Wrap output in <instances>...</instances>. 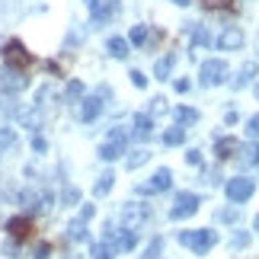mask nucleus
Instances as JSON below:
<instances>
[{"instance_id":"1","label":"nucleus","mask_w":259,"mask_h":259,"mask_svg":"<svg viewBox=\"0 0 259 259\" xmlns=\"http://www.w3.org/2000/svg\"><path fill=\"white\" fill-rule=\"evenodd\" d=\"M179 243L189 246L195 256H205L208 250H214L218 231H211V227H202V231H183V234H179Z\"/></svg>"},{"instance_id":"2","label":"nucleus","mask_w":259,"mask_h":259,"mask_svg":"<svg viewBox=\"0 0 259 259\" xmlns=\"http://www.w3.org/2000/svg\"><path fill=\"white\" fill-rule=\"evenodd\" d=\"M112 253H128V250H135V243H138V231H128V227H122V231H112V227L106 224V240H103Z\"/></svg>"},{"instance_id":"3","label":"nucleus","mask_w":259,"mask_h":259,"mask_svg":"<svg viewBox=\"0 0 259 259\" xmlns=\"http://www.w3.org/2000/svg\"><path fill=\"white\" fill-rule=\"evenodd\" d=\"M106 96H109V87H99L96 96H83L80 106H77V118H80V122H96L99 112H103V99Z\"/></svg>"},{"instance_id":"4","label":"nucleus","mask_w":259,"mask_h":259,"mask_svg":"<svg viewBox=\"0 0 259 259\" xmlns=\"http://www.w3.org/2000/svg\"><path fill=\"white\" fill-rule=\"evenodd\" d=\"M227 80V64L221 61V58H211V61H205L202 67H198V83L202 87H218Z\"/></svg>"},{"instance_id":"5","label":"nucleus","mask_w":259,"mask_h":259,"mask_svg":"<svg viewBox=\"0 0 259 259\" xmlns=\"http://www.w3.org/2000/svg\"><path fill=\"white\" fill-rule=\"evenodd\" d=\"M198 205H202V198L195 192H179L173 208H170V221H186V218H192L198 211Z\"/></svg>"},{"instance_id":"6","label":"nucleus","mask_w":259,"mask_h":259,"mask_svg":"<svg viewBox=\"0 0 259 259\" xmlns=\"http://www.w3.org/2000/svg\"><path fill=\"white\" fill-rule=\"evenodd\" d=\"M253 192H256V183H253V179H246V176H234V179H227V186H224V195L231 198L234 205L246 202Z\"/></svg>"},{"instance_id":"7","label":"nucleus","mask_w":259,"mask_h":259,"mask_svg":"<svg viewBox=\"0 0 259 259\" xmlns=\"http://www.w3.org/2000/svg\"><path fill=\"white\" fill-rule=\"evenodd\" d=\"M125 141H128V132H122V128H112L106 138V144L99 147V157L103 160H118V157L125 154Z\"/></svg>"},{"instance_id":"8","label":"nucleus","mask_w":259,"mask_h":259,"mask_svg":"<svg viewBox=\"0 0 259 259\" xmlns=\"http://www.w3.org/2000/svg\"><path fill=\"white\" fill-rule=\"evenodd\" d=\"M151 218V208L141 205V202H128L122 208V227H128V231H138V227H144V221Z\"/></svg>"},{"instance_id":"9","label":"nucleus","mask_w":259,"mask_h":259,"mask_svg":"<svg viewBox=\"0 0 259 259\" xmlns=\"http://www.w3.org/2000/svg\"><path fill=\"white\" fill-rule=\"evenodd\" d=\"M0 80H4V90H7V93H23V90L29 87L26 71H19V67H13V64H4V71H0Z\"/></svg>"},{"instance_id":"10","label":"nucleus","mask_w":259,"mask_h":259,"mask_svg":"<svg viewBox=\"0 0 259 259\" xmlns=\"http://www.w3.org/2000/svg\"><path fill=\"white\" fill-rule=\"evenodd\" d=\"M243 42H246V35H243L240 26H227V29H221V35L214 38V45L221 48V52H240Z\"/></svg>"},{"instance_id":"11","label":"nucleus","mask_w":259,"mask_h":259,"mask_svg":"<svg viewBox=\"0 0 259 259\" xmlns=\"http://www.w3.org/2000/svg\"><path fill=\"white\" fill-rule=\"evenodd\" d=\"M87 10H90V16H93V23L103 26L118 13V0H87Z\"/></svg>"},{"instance_id":"12","label":"nucleus","mask_w":259,"mask_h":259,"mask_svg":"<svg viewBox=\"0 0 259 259\" xmlns=\"http://www.w3.org/2000/svg\"><path fill=\"white\" fill-rule=\"evenodd\" d=\"M170 183H173V173L163 166V170H157L151 179H147V183L138 186V195H157V192H166V189H170Z\"/></svg>"},{"instance_id":"13","label":"nucleus","mask_w":259,"mask_h":259,"mask_svg":"<svg viewBox=\"0 0 259 259\" xmlns=\"http://www.w3.org/2000/svg\"><path fill=\"white\" fill-rule=\"evenodd\" d=\"M7 64H13V67H19V71H26L29 64H32V55L26 52V45L19 42V38H13V42H7Z\"/></svg>"},{"instance_id":"14","label":"nucleus","mask_w":259,"mask_h":259,"mask_svg":"<svg viewBox=\"0 0 259 259\" xmlns=\"http://www.w3.org/2000/svg\"><path fill=\"white\" fill-rule=\"evenodd\" d=\"M7 234L13 237V240H26L29 234H32V218L29 214H16L7 221Z\"/></svg>"},{"instance_id":"15","label":"nucleus","mask_w":259,"mask_h":259,"mask_svg":"<svg viewBox=\"0 0 259 259\" xmlns=\"http://www.w3.org/2000/svg\"><path fill=\"white\" fill-rule=\"evenodd\" d=\"M151 135H154V118H151V115H144V112H138V115H135L132 138H135V141H147Z\"/></svg>"},{"instance_id":"16","label":"nucleus","mask_w":259,"mask_h":259,"mask_svg":"<svg viewBox=\"0 0 259 259\" xmlns=\"http://www.w3.org/2000/svg\"><path fill=\"white\" fill-rule=\"evenodd\" d=\"M234 154H240V141H237V138H218L214 141V157L218 160H231Z\"/></svg>"},{"instance_id":"17","label":"nucleus","mask_w":259,"mask_h":259,"mask_svg":"<svg viewBox=\"0 0 259 259\" xmlns=\"http://www.w3.org/2000/svg\"><path fill=\"white\" fill-rule=\"evenodd\" d=\"M256 71H259V64H256V61H246V64L240 67V74H237V80H234V90H243V87L256 77Z\"/></svg>"},{"instance_id":"18","label":"nucleus","mask_w":259,"mask_h":259,"mask_svg":"<svg viewBox=\"0 0 259 259\" xmlns=\"http://www.w3.org/2000/svg\"><path fill=\"white\" fill-rule=\"evenodd\" d=\"M112 186H115V173H112V170H106L103 176L96 179V186H93V195H96V198H103V195H109V189H112Z\"/></svg>"},{"instance_id":"19","label":"nucleus","mask_w":259,"mask_h":259,"mask_svg":"<svg viewBox=\"0 0 259 259\" xmlns=\"http://www.w3.org/2000/svg\"><path fill=\"white\" fill-rule=\"evenodd\" d=\"M106 48H109V55H112V58H118V61H125V58H128V42H125V38H118V35L109 38Z\"/></svg>"},{"instance_id":"20","label":"nucleus","mask_w":259,"mask_h":259,"mask_svg":"<svg viewBox=\"0 0 259 259\" xmlns=\"http://www.w3.org/2000/svg\"><path fill=\"white\" fill-rule=\"evenodd\" d=\"M173 64H176V58H173V55H163L160 61H157V67H154V77H157V80H170Z\"/></svg>"},{"instance_id":"21","label":"nucleus","mask_w":259,"mask_h":259,"mask_svg":"<svg viewBox=\"0 0 259 259\" xmlns=\"http://www.w3.org/2000/svg\"><path fill=\"white\" fill-rule=\"evenodd\" d=\"M67 240H74V243L87 240V221H83V218H77V221L67 224Z\"/></svg>"},{"instance_id":"22","label":"nucleus","mask_w":259,"mask_h":259,"mask_svg":"<svg viewBox=\"0 0 259 259\" xmlns=\"http://www.w3.org/2000/svg\"><path fill=\"white\" fill-rule=\"evenodd\" d=\"M183 141H186V128H183V125L166 128V132H163V144H166V147H176V144H183Z\"/></svg>"},{"instance_id":"23","label":"nucleus","mask_w":259,"mask_h":259,"mask_svg":"<svg viewBox=\"0 0 259 259\" xmlns=\"http://www.w3.org/2000/svg\"><path fill=\"white\" fill-rule=\"evenodd\" d=\"M147 160H151V151H147V147H138V151H132V157L125 160V166L128 170H138V166L147 163Z\"/></svg>"},{"instance_id":"24","label":"nucleus","mask_w":259,"mask_h":259,"mask_svg":"<svg viewBox=\"0 0 259 259\" xmlns=\"http://www.w3.org/2000/svg\"><path fill=\"white\" fill-rule=\"evenodd\" d=\"M173 115H176L179 125H192V122H198V112H195V109H189V106H176Z\"/></svg>"},{"instance_id":"25","label":"nucleus","mask_w":259,"mask_h":259,"mask_svg":"<svg viewBox=\"0 0 259 259\" xmlns=\"http://www.w3.org/2000/svg\"><path fill=\"white\" fill-rule=\"evenodd\" d=\"M128 38H132V45H138V48H141V45H147V42H151V29H147V26H135Z\"/></svg>"},{"instance_id":"26","label":"nucleus","mask_w":259,"mask_h":259,"mask_svg":"<svg viewBox=\"0 0 259 259\" xmlns=\"http://www.w3.org/2000/svg\"><path fill=\"white\" fill-rule=\"evenodd\" d=\"M64 96H67V103H74V99H83V83L80 80H71L64 90Z\"/></svg>"},{"instance_id":"27","label":"nucleus","mask_w":259,"mask_h":259,"mask_svg":"<svg viewBox=\"0 0 259 259\" xmlns=\"http://www.w3.org/2000/svg\"><path fill=\"white\" fill-rule=\"evenodd\" d=\"M243 163H246V166H259V144H250V147H246Z\"/></svg>"},{"instance_id":"28","label":"nucleus","mask_w":259,"mask_h":259,"mask_svg":"<svg viewBox=\"0 0 259 259\" xmlns=\"http://www.w3.org/2000/svg\"><path fill=\"white\" fill-rule=\"evenodd\" d=\"M160 250H163V240L157 237V240H151V246H147V253L141 259H160Z\"/></svg>"},{"instance_id":"29","label":"nucleus","mask_w":259,"mask_h":259,"mask_svg":"<svg viewBox=\"0 0 259 259\" xmlns=\"http://www.w3.org/2000/svg\"><path fill=\"white\" fill-rule=\"evenodd\" d=\"M202 45H208V29L198 26L195 32H192V48H202Z\"/></svg>"},{"instance_id":"30","label":"nucleus","mask_w":259,"mask_h":259,"mask_svg":"<svg viewBox=\"0 0 259 259\" xmlns=\"http://www.w3.org/2000/svg\"><path fill=\"white\" fill-rule=\"evenodd\" d=\"M90 256H93V259H112L115 253H112V250H109V246H106V243H96V246H93V253H90Z\"/></svg>"},{"instance_id":"31","label":"nucleus","mask_w":259,"mask_h":259,"mask_svg":"<svg viewBox=\"0 0 259 259\" xmlns=\"http://www.w3.org/2000/svg\"><path fill=\"white\" fill-rule=\"evenodd\" d=\"M0 147H16V135H13V128H4V132H0Z\"/></svg>"},{"instance_id":"32","label":"nucleus","mask_w":259,"mask_h":259,"mask_svg":"<svg viewBox=\"0 0 259 259\" xmlns=\"http://www.w3.org/2000/svg\"><path fill=\"white\" fill-rule=\"evenodd\" d=\"M218 221H224V224L237 221V208H221V211H218Z\"/></svg>"},{"instance_id":"33","label":"nucleus","mask_w":259,"mask_h":259,"mask_svg":"<svg viewBox=\"0 0 259 259\" xmlns=\"http://www.w3.org/2000/svg\"><path fill=\"white\" fill-rule=\"evenodd\" d=\"M160 112H166V99L157 96V99H151V115H160Z\"/></svg>"},{"instance_id":"34","label":"nucleus","mask_w":259,"mask_h":259,"mask_svg":"<svg viewBox=\"0 0 259 259\" xmlns=\"http://www.w3.org/2000/svg\"><path fill=\"white\" fill-rule=\"evenodd\" d=\"M48 256H52V243H38L32 259H48Z\"/></svg>"},{"instance_id":"35","label":"nucleus","mask_w":259,"mask_h":259,"mask_svg":"<svg viewBox=\"0 0 259 259\" xmlns=\"http://www.w3.org/2000/svg\"><path fill=\"white\" fill-rule=\"evenodd\" d=\"M128 77H132V83H135L138 90H144V87H147V77H144L141 71H132V74H128Z\"/></svg>"},{"instance_id":"36","label":"nucleus","mask_w":259,"mask_h":259,"mask_svg":"<svg viewBox=\"0 0 259 259\" xmlns=\"http://www.w3.org/2000/svg\"><path fill=\"white\" fill-rule=\"evenodd\" d=\"M246 135H250V138H259V115H253L250 122H246Z\"/></svg>"},{"instance_id":"37","label":"nucleus","mask_w":259,"mask_h":259,"mask_svg":"<svg viewBox=\"0 0 259 259\" xmlns=\"http://www.w3.org/2000/svg\"><path fill=\"white\" fill-rule=\"evenodd\" d=\"M77 198H80V192H77L74 186H71V189H64V205H74Z\"/></svg>"},{"instance_id":"38","label":"nucleus","mask_w":259,"mask_h":259,"mask_svg":"<svg viewBox=\"0 0 259 259\" xmlns=\"http://www.w3.org/2000/svg\"><path fill=\"white\" fill-rule=\"evenodd\" d=\"M246 243H250V234H237L234 237V250H243Z\"/></svg>"},{"instance_id":"39","label":"nucleus","mask_w":259,"mask_h":259,"mask_svg":"<svg viewBox=\"0 0 259 259\" xmlns=\"http://www.w3.org/2000/svg\"><path fill=\"white\" fill-rule=\"evenodd\" d=\"M19 253V240H10V243H4V256H16Z\"/></svg>"},{"instance_id":"40","label":"nucleus","mask_w":259,"mask_h":259,"mask_svg":"<svg viewBox=\"0 0 259 259\" xmlns=\"http://www.w3.org/2000/svg\"><path fill=\"white\" fill-rule=\"evenodd\" d=\"M186 163H192V166H202V154H198V151H189V154H186Z\"/></svg>"},{"instance_id":"41","label":"nucleus","mask_w":259,"mask_h":259,"mask_svg":"<svg viewBox=\"0 0 259 259\" xmlns=\"http://www.w3.org/2000/svg\"><path fill=\"white\" fill-rule=\"evenodd\" d=\"M32 147H35L38 154H45V147H48V144H45V138H38V135H35V138H32Z\"/></svg>"},{"instance_id":"42","label":"nucleus","mask_w":259,"mask_h":259,"mask_svg":"<svg viewBox=\"0 0 259 259\" xmlns=\"http://www.w3.org/2000/svg\"><path fill=\"white\" fill-rule=\"evenodd\" d=\"M202 4H205L208 10H218V7H227V0H202Z\"/></svg>"},{"instance_id":"43","label":"nucleus","mask_w":259,"mask_h":259,"mask_svg":"<svg viewBox=\"0 0 259 259\" xmlns=\"http://www.w3.org/2000/svg\"><path fill=\"white\" fill-rule=\"evenodd\" d=\"M173 87H176V93H189V87H192V83H189V80H176Z\"/></svg>"},{"instance_id":"44","label":"nucleus","mask_w":259,"mask_h":259,"mask_svg":"<svg viewBox=\"0 0 259 259\" xmlns=\"http://www.w3.org/2000/svg\"><path fill=\"white\" fill-rule=\"evenodd\" d=\"M93 211H96L93 205H83V211H80V218H83V221H90V218H93Z\"/></svg>"},{"instance_id":"45","label":"nucleus","mask_w":259,"mask_h":259,"mask_svg":"<svg viewBox=\"0 0 259 259\" xmlns=\"http://www.w3.org/2000/svg\"><path fill=\"white\" fill-rule=\"evenodd\" d=\"M173 4H176V7H186V4H192V0H173Z\"/></svg>"},{"instance_id":"46","label":"nucleus","mask_w":259,"mask_h":259,"mask_svg":"<svg viewBox=\"0 0 259 259\" xmlns=\"http://www.w3.org/2000/svg\"><path fill=\"white\" fill-rule=\"evenodd\" d=\"M253 231H256V234H259V214H256V221H253Z\"/></svg>"},{"instance_id":"47","label":"nucleus","mask_w":259,"mask_h":259,"mask_svg":"<svg viewBox=\"0 0 259 259\" xmlns=\"http://www.w3.org/2000/svg\"><path fill=\"white\" fill-rule=\"evenodd\" d=\"M256 99H259V87H256Z\"/></svg>"},{"instance_id":"48","label":"nucleus","mask_w":259,"mask_h":259,"mask_svg":"<svg viewBox=\"0 0 259 259\" xmlns=\"http://www.w3.org/2000/svg\"><path fill=\"white\" fill-rule=\"evenodd\" d=\"M0 45H4V38H0Z\"/></svg>"}]
</instances>
